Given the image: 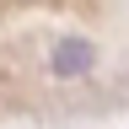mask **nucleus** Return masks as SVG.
Segmentation results:
<instances>
[{
    "label": "nucleus",
    "mask_w": 129,
    "mask_h": 129,
    "mask_svg": "<svg viewBox=\"0 0 129 129\" xmlns=\"http://www.w3.org/2000/svg\"><path fill=\"white\" fill-rule=\"evenodd\" d=\"M91 64H97V48H91L86 38H59V43H54V54H48V70H54L59 81L86 75Z\"/></svg>",
    "instance_id": "f257e3e1"
}]
</instances>
